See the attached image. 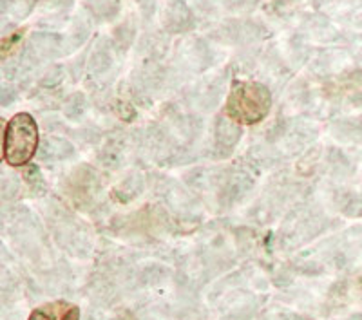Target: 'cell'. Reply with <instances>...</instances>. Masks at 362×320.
I'll return each instance as SVG.
<instances>
[{
    "mask_svg": "<svg viewBox=\"0 0 362 320\" xmlns=\"http://www.w3.org/2000/svg\"><path fill=\"white\" fill-rule=\"evenodd\" d=\"M272 109V93L257 82L234 80L225 103V114L239 125H255L263 122Z\"/></svg>",
    "mask_w": 362,
    "mask_h": 320,
    "instance_id": "1",
    "label": "cell"
},
{
    "mask_svg": "<svg viewBox=\"0 0 362 320\" xmlns=\"http://www.w3.org/2000/svg\"><path fill=\"white\" fill-rule=\"evenodd\" d=\"M38 125L29 112H18L6 124L2 158L9 167H24L37 154Z\"/></svg>",
    "mask_w": 362,
    "mask_h": 320,
    "instance_id": "2",
    "label": "cell"
},
{
    "mask_svg": "<svg viewBox=\"0 0 362 320\" xmlns=\"http://www.w3.org/2000/svg\"><path fill=\"white\" fill-rule=\"evenodd\" d=\"M28 320H80V308L67 300H53L35 308Z\"/></svg>",
    "mask_w": 362,
    "mask_h": 320,
    "instance_id": "3",
    "label": "cell"
}]
</instances>
